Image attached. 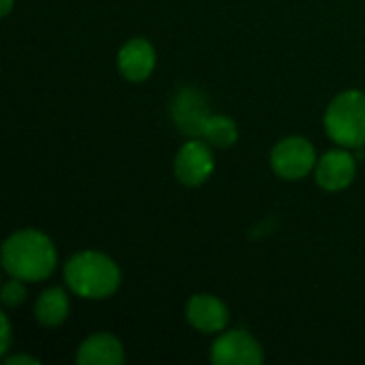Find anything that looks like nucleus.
I'll return each instance as SVG.
<instances>
[{"label":"nucleus","mask_w":365,"mask_h":365,"mask_svg":"<svg viewBox=\"0 0 365 365\" xmlns=\"http://www.w3.org/2000/svg\"><path fill=\"white\" fill-rule=\"evenodd\" d=\"M71 304H68V295L62 287H49L45 289L36 302H34V319L43 325V327H60L66 317H68Z\"/></svg>","instance_id":"f8f14e48"},{"label":"nucleus","mask_w":365,"mask_h":365,"mask_svg":"<svg viewBox=\"0 0 365 365\" xmlns=\"http://www.w3.org/2000/svg\"><path fill=\"white\" fill-rule=\"evenodd\" d=\"M210 115V101L195 86H184L171 98V120L186 137H201Z\"/></svg>","instance_id":"0eeeda50"},{"label":"nucleus","mask_w":365,"mask_h":365,"mask_svg":"<svg viewBox=\"0 0 365 365\" xmlns=\"http://www.w3.org/2000/svg\"><path fill=\"white\" fill-rule=\"evenodd\" d=\"M325 130L340 148L357 150L365 145V92L344 90L325 109Z\"/></svg>","instance_id":"7ed1b4c3"},{"label":"nucleus","mask_w":365,"mask_h":365,"mask_svg":"<svg viewBox=\"0 0 365 365\" xmlns=\"http://www.w3.org/2000/svg\"><path fill=\"white\" fill-rule=\"evenodd\" d=\"M237 137H240V130H237L235 120L222 113H212L201 135V139H205L212 148H218V150L231 148L237 141Z\"/></svg>","instance_id":"ddd939ff"},{"label":"nucleus","mask_w":365,"mask_h":365,"mask_svg":"<svg viewBox=\"0 0 365 365\" xmlns=\"http://www.w3.org/2000/svg\"><path fill=\"white\" fill-rule=\"evenodd\" d=\"M210 359L214 365H261L265 353L257 338L246 329H225L212 344Z\"/></svg>","instance_id":"423d86ee"},{"label":"nucleus","mask_w":365,"mask_h":365,"mask_svg":"<svg viewBox=\"0 0 365 365\" xmlns=\"http://www.w3.org/2000/svg\"><path fill=\"white\" fill-rule=\"evenodd\" d=\"M11 9H13V0H2L0 2V15L2 17H6L11 13Z\"/></svg>","instance_id":"f3484780"},{"label":"nucleus","mask_w":365,"mask_h":365,"mask_svg":"<svg viewBox=\"0 0 365 365\" xmlns=\"http://www.w3.org/2000/svg\"><path fill=\"white\" fill-rule=\"evenodd\" d=\"M357 175V160L351 154L349 148H336L325 152L314 167L317 184L327 192H340L346 190Z\"/></svg>","instance_id":"6e6552de"},{"label":"nucleus","mask_w":365,"mask_h":365,"mask_svg":"<svg viewBox=\"0 0 365 365\" xmlns=\"http://www.w3.org/2000/svg\"><path fill=\"white\" fill-rule=\"evenodd\" d=\"M26 295H28L26 282L19 280V278H13V276L2 284V291H0V299H2V304H4L6 308H17V306H21V304L26 302Z\"/></svg>","instance_id":"4468645a"},{"label":"nucleus","mask_w":365,"mask_h":365,"mask_svg":"<svg viewBox=\"0 0 365 365\" xmlns=\"http://www.w3.org/2000/svg\"><path fill=\"white\" fill-rule=\"evenodd\" d=\"M154 68H156V49L148 38L135 36L120 47L118 71L124 79L135 83L145 81L154 73Z\"/></svg>","instance_id":"9d476101"},{"label":"nucleus","mask_w":365,"mask_h":365,"mask_svg":"<svg viewBox=\"0 0 365 365\" xmlns=\"http://www.w3.org/2000/svg\"><path fill=\"white\" fill-rule=\"evenodd\" d=\"M186 321L192 329L207 336H218L227 329L231 314L222 299L210 293H197L186 304Z\"/></svg>","instance_id":"1a4fd4ad"},{"label":"nucleus","mask_w":365,"mask_h":365,"mask_svg":"<svg viewBox=\"0 0 365 365\" xmlns=\"http://www.w3.org/2000/svg\"><path fill=\"white\" fill-rule=\"evenodd\" d=\"M64 282L71 293L83 299H107L122 282L118 263L98 250H81L64 263Z\"/></svg>","instance_id":"f03ea898"},{"label":"nucleus","mask_w":365,"mask_h":365,"mask_svg":"<svg viewBox=\"0 0 365 365\" xmlns=\"http://www.w3.org/2000/svg\"><path fill=\"white\" fill-rule=\"evenodd\" d=\"M216 169V158H214V148L201 139V137H190L175 154L173 160V173L180 184L188 188H197L205 184Z\"/></svg>","instance_id":"39448f33"},{"label":"nucleus","mask_w":365,"mask_h":365,"mask_svg":"<svg viewBox=\"0 0 365 365\" xmlns=\"http://www.w3.org/2000/svg\"><path fill=\"white\" fill-rule=\"evenodd\" d=\"M4 364L6 365H38V359L32 357V355H13V357H4Z\"/></svg>","instance_id":"dca6fc26"},{"label":"nucleus","mask_w":365,"mask_h":365,"mask_svg":"<svg viewBox=\"0 0 365 365\" xmlns=\"http://www.w3.org/2000/svg\"><path fill=\"white\" fill-rule=\"evenodd\" d=\"M0 321H2V344H0V355L2 357H6V353L11 351V338H13V334H11V321H9V317L6 314H2L0 317Z\"/></svg>","instance_id":"2eb2a0df"},{"label":"nucleus","mask_w":365,"mask_h":365,"mask_svg":"<svg viewBox=\"0 0 365 365\" xmlns=\"http://www.w3.org/2000/svg\"><path fill=\"white\" fill-rule=\"evenodd\" d=\"M79 365H122L126 361L124 344L109 331H98L88 336L75 355Z\"/></svg>","instance_id":"9b49d317"},{"label":"nucleus","mask_w":365,"mask_h":365,"mask_svg":"<svg viewBox=\"0 0 365 365\" xmlns=\"http://www.w3.org/2000/svg\"><path fill=\"white\" fill-rule=\"evenodd\" d=\"M317 160H319V156H317L314 145L308 139L297 137V135L280 139L272 148V154H269L272 171L278 178L289 180V182H297V180L306 178L310 171H314Z\"/></svg>","instance_id":"20e7f679"},{"label":"nucleus","mask_w":365,"mask_h":365,"mask_svg":"<svg viewBox=\"0 0 365 365\" xmlns=\"http://www.w3.org/2000/svg\"><path fill=\"white\" fill-rule=\"evenodd\" d=\"M2 267L9 276L24 282L47 280L58 265V252L51 237L38 229H19L2 244Z\"/></svg>","instance_id":"f257e3e1"}]
</instances>
